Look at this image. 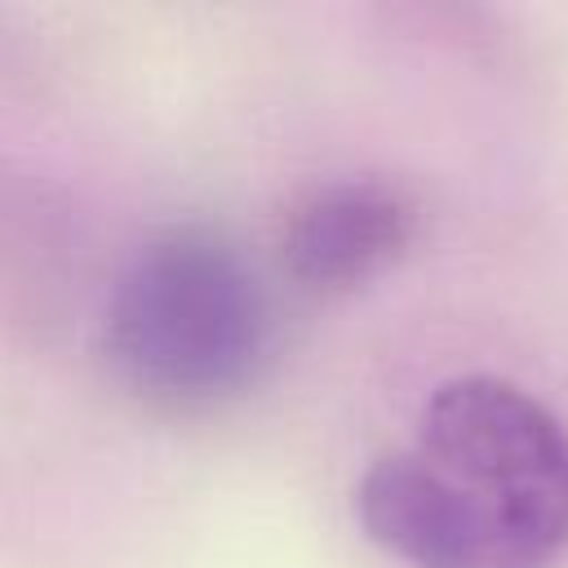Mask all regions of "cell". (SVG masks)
Segmentation results:
<instances>
[{
  "label": "cell",
  "mask_w": 568,
  "mask_h": 568,
  "mask_svg": "<svg viewBox=\"0 0 568 568\" xmlns=\"http://www.w3.org/2000/svg\"><path fill=\"white\" fill-rule=\"evenodd\" d=\"M271 333L262 271L209 222L151 231L124 257L102 306L111 377L155 408H209L240 395L266 364Z\"/></svg>",
  "instance_id": "2"
},
{
  "label": "cell",
  "mask_w": 568,
  "mask_h": 568,
  "mask_svg": "<svg viewBox=\"0 0 568 568\" xmlns=\"http://www.w3.org/2000/svg\"><path fill=\"white\" fill-rule=\"evenodd\" d=\"M422 231V200L386 173H342L302 186L275 231L280 271L306 293H346L395 266Z\"/></svg>",
  "instance_id": "3"
},
{
  "label": "cell",
  "mask_w": 568,
  "mask_h": 568,
  "mask_svg": "<svg viewBox=\"0 0 568 568\" xmlns=\"http://www.w3.org/2000/svg\"><path fill=\"white\" fill-rule=\"evenodd\" d=\"M355 510L408 568H555L568 550V426L497 373L448 377L413 439L368 462Z\"/></svg>",
  "instance_id": "1"
}]
</instances>
